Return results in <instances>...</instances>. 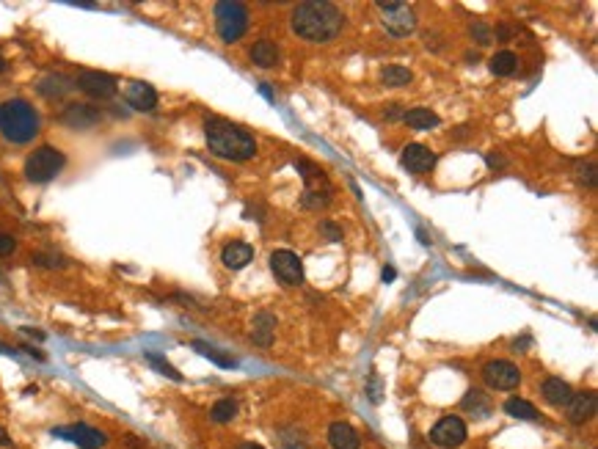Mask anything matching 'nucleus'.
I'll list each match as a JSON object with an SVG mask.
<instances>
[{
	"instance_id": "79ce46f5",
	"label": "nucleus",
	"mask_w": 598,
	"mask_h": 449,
	"mask_svg": "<svg viewBox=\"0 0 598 449\" xmlns=\"http://www.w3.org/2000/svg\"><path fill=\"white\" fill-rule=\"evenodd\" d=\"M0 444H6V447H9V444H11V441H9V435H6V433H3V430H0Z\"/></svg>"
},
{
	"instance_id": "20e7f679",
	"label": "nucleus",
	"mask_w": 598,
	"mask_h": 449,
	"mask_svg": "<svg viewBox=\"0 0 598 449\" xmlns=\"http://www.w3.org/2000/svg\"><path fill=\"white\" fill-rule=\"evenodd\" d=\"M63 165H66V158H63L58 149H53V146H39V149L31 152L28 160H25V177H28L31 182L44 185V182H50V180H56V177L61 174Z\"/></svg>"
},
{
	"instance_id": "c9c22d12",
	"label": "nucleus",
	"mask_w": 598,
	"mask_h": 449,
	"mask_svg": "<svg viewBox=\"0 0 598 449\" xmlns=\"http://www.w3.org/2000/svg\"><path fill=\"white\" fill-rule=\"evenodd\" d=\"M370 400L372 403H378V400H381V391H378V381H375V378L370 381Z\"/></svg>"
},
{
	"instance_id": "473e14b6",
	"label": "nucleus",
	"mask_w": 598,
	"mask_h": 449,
	"mask_svg": "<svg viewBox=\"0 0 598 449\" xmlns=\"http://www.w3.org/2000/svg\"><path fill=\"white\" fill-rule=\"evenodd\" d=\"M320 229L329 234V240H334V243H339V240H342V229H339L336 224H331V221H323V224H320Z\"/></svg>"
},
{
	"instance_id": "39448f33",
	"label": "nucleus",
	"mask_w": 598,
	"mask_h": 449,
	"mask_svg": "<svg viewBox=\"0 0 598 449\" xmlns=\"http://www.w3.org/2000/svg\"><path fill=\"white\" fill-rule=\"evenodd\" d=\"M215 25H218V36L232 44L248 31V9L234 0L215 3Z\"/></svg>"
},
{
	"instance_id": "cd10ccee",
	"label": "nucleus",
	"mask_w": 598,
	"mask_h": 449,
	"mask_svg": "<svg viewBox=\"0 0 598 449\" xmlns=\"http://www.w3.org/2000/svg\"><path fill=\"white\" fill-rule=\"evenodd\" d=\"M193 347H196V353H202L205 358H210V361H215L218 367H224V369H232L237 361L232 358V356H224V353H218V350H212L210 345H205V342H193Z\"/></svg>"
},
{
	"instance_id": "c756f323",
	"label": "nucleus",
	"mask_w": 598,
	"mask_h": 449,
	"mask_svg": "<svg viewBox=\"0 0 598 449\" xmlns=\"http://www.w3.org/2000/svg\"><path fill=\"white\" fill-rule=\"evenodd\" d=\"M33 262L39 267H66V259H63V257H58V254H44V251L33 254Z\"/></svg>"
},
{
	"instance_id": "bb28decb",
	"label": "nucleus",
	"mask_w": 598,
	"mask_h": 449,
	"mask_svg": "<svg viewBox=\"0 0 598 449\" xmlns=\"http://www.w3.org/2000/svg\"><path fill=\"white\" fill-rule=\"evenodd\" d=\"M210 416H212V422H232L234 416H237V403L234 400H218L215 406H212V411H210Z\"/></svg>"
},
{
	"instance_id": "b1692460",
	"label": "nucleus",
	"mask_w": 598,
	"mask_h": 449,
	"mask_svg": "<svg viewBox=\"0 0 598 449\" xmlns=\"http://www.w3.org/2000/svg\"><path fill=\"white\" fill-rule=\"evenodd\" d=\"M505 411H507L510 416H516V419H527V422H535L537 419L535 406L527 403V400H521V397H510V400L505 403Z\"/></svg>"
},
{
	"instance_id": "2f4dec72",
	"label": "nucleus",
	"mask_w": 598,
	"mask_h": 449,
	"mask_svg": "<svg viewBox=\"0 0 598 449\" xmlns=\"http://www.w3.org/2000/svg\"><path fill=\"white\" fill-rule=\"evenodd\" d=\"M469 33H472V39H477L480 44H488L491 36H494V31H491L485 22H475V25L469 28Z\"/></svg>"
},
{
	"instance_id": "393cba45",
	"label": "nucleus",
	"mask_w": 598,
	"mask_h": 449,
	"mask_svg": "<svg viewBox=\"0 0 598 449\" xmlns=\"http://www.w3.org/2000/svg\"><path fill=\"white\" fill-rule=\"evenodd\" d=\"M270 331H273V317H270L268 311H262L257 320H254V331H251V336H254V342L257 345H262V347H268L270 345Z\"/></svg>"
},
{
	"instance_id": "a211bd4d",
	"label": "nucleus",
	"mask_w": 598,
	"mask_h": 449,
	"mask_svg": "<svg viewBox=\"0 0 598 449\" xmlns=\"http://www.w3.org/2000/svg\"><path fill=\"white\" fill-rule=\"evenodd\" d=\"M254 259V248L248 243H229L224 251H221V262L227 267H232V270H240V267H246L248 262Z\"/></svg>"
},
{
	"instance_id": "72a5a7b5",
	"label": "nucleus",
	"mask_w": 598,
	"mask_h": 449,
	"mask_svg": "<svg viewBox=\"0 0 598 449\" xmlns=\"http://www.w3.org/2000/svg\"><path fill=\"white\" fill-rule=\"evenodd\" d=\"M14 248H17V243H14L11 234H0V254H11Z\"/></svg>"
},
{
	"instance_id": "6ab92c4d",
	"label": "nucleus",
	"mask_w": 598,
	"mask_h": 449,
	"mask_svg": "<svg viewBox=\"0 0 598 449\" xmlns=\"http://www.w3.org/2000/svg\"><path fill=\"white\" fill-rule=\"evenodd\" d=\"M460 408L469 411V413L477 416V419H483V416H488V413H491V400L485 397V391H480V388H469V391L463 394V400H460Z\"/></svg>"
},
{
	"instance_id": "aec40b11",
	"label": "nucleus",
	"mask_w": 598,
	"mask_h": 449,
	"mask_svg": "<svg viewBox=\"0 0 598 449\" xmlns=\"http://www.w3.org/2000/svg\"><path fill=\"white\" fill-rule=\"evenodd\" d=\"M540 391H543V397H546L552 406H565V403L571 400V386H568L562 378H546L543 386H540Z\"/></svg>"
},
{
	"instance_id": "4be33fe9",
	"label": "nucleus",
	"mask_w": 598,
	"mask_h": 449,
	"mask_svg": "<svg viewBox=\"0 0 598 449\" xmlns=\"http://www.w3.org/2000/svg\"><path fill=\"white\" fill-rule=\"evenodd\" d=\"M403 119H406V124L413 127V130H433V127H438V116H435L433 110H428V108L408 110Z\"/></svg>"
},
{
	"instance_id": "9d476101",
	"label": "nucleus",
	"mask_w": 598,
	"mask_h": 449,
	"mask_svg": "<svg viewBox=\"0 0 598 449\" xmlns=\"http://www.w3.org/2000/svg\"><path fill=\"white\" fill-rule=\"evenodd\" d=\"M270 267H273L276 279H282L289 287L304 282V265H301V259L292 251H273L270 254Z\"/></svg>"
},
{
	"instance_id": "f03ea898",
	"label": "nucleus",
	"mask_w": 598,
	"mask_h": 449,
	"mask_svg": "<svg viewBox=\"0 0 598 449\" xmlns=\"http://www.w3.org/2000/svg\"><path fill=\"white\" fill-rule=\"evenodd\" d=\"M292 31L306 41H331L342 31V14L334 3H301L292 11Z\"/></svg>"
},
{
	"instance_id": "dca6fc26",
	"label": "nucleus",
	"mask_w": 598,
	"mask_h": 449,
	"mask_svg": "<svg viewBox=\"0 0 598 449\" xmlns=\"http://www.w3.org/2000/svg\"><path fill=\"white\" fill-rule=\"evenodd\" d=\"M63 124H69V127H94V124L100 122V110L97 108H91V105H69L66 110H63L61 116Z\"/></svg>"
},
{
	"instance_id": "423d86ee",
	"label": "nucleus",
	"mask_w": 598,
	"mask_h": 449,
	"mask_svg": "<svg viewBox=\"0 0 598 449\" xmlns=\"http://www.w3.org/2000/svg\"><path fill=\"white\" fill-rule=\"evenodd\" d=\"M378 6H381V11H383V25H386L389 36H394V39H406V36L413 31V25H416V17H413L411 9L403 6V3H378Z\"/></svg>"
},
{
	"instance_id": "f8f14e48",
	"label": "nucleus",
	"mask_w": 598,
	"mask_h": 449,
	"mask_svg": "<svg viewBox=\"0 0 598 449\" xmlns=\"http://www.w3.org/2000/svg\"><path fill=\"white\" fill-rule=\"evenodd\" d=\"M56 435L75 441L81 449H103L105 444H108V435H105L103 430L91 428V425H72V428H61V430H56Z\"/></svg>"
},
{
	"instance_id": "7ed1b4c3",
	"label": "nucleus",
	"mask_w": 598,
	"mask_h": 449,
	"mask_svg": "<svg viewBox=\"0 0 598 449\" xmlns=\"http://www.w3.org/2000/svg\"><path fill=\"white\" fill-rule=\"evenodd\" d=\"M39 113L25 100L0 105V135L11 143H31L39 135Z\"/></svg>"
},
{
	"instance_id": "a878e982",
	"label": "nucleus",
	"mask_w": 598,
	"mask_h": 449,
	"mask_svg": "<svg viewBox=\"0 0 598 449\" xmlns=\"http://www.w3.org/2000/svg\"><path fill=\"white\" fill-rule=\"evenodd\" d=\"M381 83L389 86V88H397V86H408L411 83V72L406 66H386L381 72Z\"/></svg>"
},
{
	"instance_id": "c85d7f7f",
	"label": "nucleus",
	"mask_w": 598,
	"mask_h": 449,
	"mask_svg": "<svg viewBox=\"0 0 598 449\" xmlns=\"http://www.w3.org/2000/svg\"><path fill=\"white\" fill-rule=\"evenodd\" d=\"M66 88H69V83H66V78H61V75H50V78H44V81L39 83V91L41 94H47V97H61Z\"/></svg>"
},
{
	"instance_id": "1a4fd4ad",
	"label": "nucleus",
	"mask_w": 598,
	"mask_h": 449,
	"mask_svg": "<svg viewBox=\"0 0 598 449\" xmlns=\"http://www.w3.org/2000/svg\"><path fill=\"white\" fill-rule=\"evenodd\" d=\"M431 441L447 449L460 447L466 441V422L460 416H444V419H438L433 425V430H431Z\"/></svg>"
},
{
	"instance_id": "ddd939ff",
	"label": "nucleus",
	"mask_w": 598,
	"mask_h": 449,
	"mask_svg": "<svg viewBox=\"0 0 598 449\" xmlns=\"http://www.w3.org/2000/svg\"><path fill=\"white\" fill-rule=\"evenodd\" d=\"M403 165L408 168V171H413V174H425V171H431L435 165V155L425 146V143H408L406 149H403Z\"/></svg>"
},
{
	"instance_id": "f704fd0d",
	"label": "nucleus",
	"mask_w": 598,
	"mask_h": 449,
	"mask_svg": "<svg viewBox=\"0 0 598 449\" xmlns=\"http://www.w3.org/2000/svg\"><path fill=\"white\" fill-rule=\"evenodd\" d=\"M510 33H513V28H507V25H496V39H502V41L513 39Z\"/></svg>"
},
{
	"instance_id": "a19ab883",
	"label": "nucleus",
	"mask_w": 598,
	"mask_h": 449,
	"mask_svg": "<svg viewBox=\"0 0 598 449\" xmlns=\"http://www.w3.org/2000/svg\"><path fill=\"white\" fill-rule=\"evenodd\" d=\"M237 449H265V447H259V444H240Z\"/></svg>"
},
{
	"instance_id": "f3484780",
	"label": "nucleus",
	"mask_w": 598,
	"mask_h": 449,
	"mask_svg": "<svg viewBox=\"0 0 598 449\" xmlns=\"http://www.w3.org/2000/svg\"><path fill=\"white\" fill-rule=\"evenodd\" d=\"M329 441L334 449H359L361 447V435L345 425V422H334L329 428Z\"/></svg>"
},
{
	"instance_id": "9b49d317",
	"label": "nucleus",
	"mask_w": 598,
	"mask_h": 449,
	"mask_svg": "<svg viewBox=\"0 0 598 449\" xmlns=\"http://www.w3.org/2000/svg\"><path fill=\"white\" fill-rule=\"evenodd\" d=\"M75 86L86 91L88 97H97V100H108L116 94V78L113 75H105V72H81L75 78Z\"/></svg>"
},
{
	"instance_id": "5701e85b",
	"label": "nucleus",
	"mask_w": 598,
	"mask_h": 449,
	"mask_svg": "<svg viewBox=\"0 0 598 449\" xmlns=\"http://www.w3.org/2000/svg\"><path fill=\"white\" fill-rule=\"evenodd\" d=\"M516 66H518V56L516 53H510V50H502V53H496L494 58H491V72H494V75H502V78L513 75Z\"/></svg>"
},
{
	"instance_id": "e433bc0d",
	"label": "nucleus",
	"mask_w": 598,
	"mask_h": 449,
	"mask_svg": "<svg viewBox=\"0 0 598 449\" xmlns=\"http://www.w3.org/2000/svg\"><path fill=\"white\" fill-rule=\"evenodd\" d=\"M530 342H532V336H521V339H516V342H513V347H516V350H527V347H530Z\"/></svg>"
},
{
	"instance_id": "f257e3e1",
	"label": "nucleus",
	"mask_w": 598,
	"mask_h": 449,
	"mask_svg": "<svg viewBox=\"0 0 598 449\" xmlns=\"http://www.w3.org/2000/svg\"><path fill=\"white\" fill-rule=\"evenodd\" d=\"M205 133H207L210 152L218 155V158H224V160L243 163V160H251L257 155L254 135L248 130H243V127L227 122V119H207Z\"/></svg>"
},
{
	"instance_id": "0eeeda50",
	"label": "nucleus",
	"mask_w": 598,
	"mask_h": 449,
	"mask_svg": "<svg viewBox=\"0 0 598 449\" xmlns=\"http://www.w3.org/2000/svg\"><path fill=\"white\" fill-rule=\"evenodd\" d=\"M298 171L304 174V180H306V196H304V205H326L331 199V185L329 180H326V174L320 171V168H314L311 163H306V160H298Z\"/></svg>"
},
{
	"instance_id": "4468645a",
	"label": "nucleus",
	"mask_w": 598,
	"mask_h": 449,
	"mask_svg": "<svg viewBox=\"0 0 598 449\" xmlns=\"http://www.w3.org/2000/svg\"><path fill=\"white\" fill-rule=\"evenodd\" d=\"M124 100H127V105L130 108H135V110H155V105H158V91L149 86V83L144 81H133L130 86H127V91H124Z\"/></svg>"
},
{
	"instance_id": "7c9ffc66",
	"label": "nucleus",
	"mask_w": 598,
	"mask_h": 449,
	"mask_svg": "<svg viewBox=\"0 0 598 449\" xmlns=\"http://www.w3.org/2000/svg\"><path fill=\"white\" fill-rule=\"evenodd\" d=\"M146 358H149V361L155 364V369H160L163 375H168L171 381H182V375H180L177 369H171V364H168L165 358H160V356H155V353H146Z\"/></svg>"
},
{
	"instance_id": "37998d69",
	"label": "nucleus",
	"mask_w": 598,
	"mask_h": 449,
	"mask_svg": "<svg viewBox=\"0 0 598 449\" xmlns=\"http://www.w3.org/2000/svg\"><path fill=\"white\" fill-rule=\"evenodd\" d=\"M0 353H9V356H11V350H9V347H3V345H0Z\"/></svg>"
},
{
	"instance_id": "412c9836",
	"label": "nucleus",
	"mask_w": 598,
	"mask_h": 449,
	"mask_svg": "<svg viewBox=\"0 0 598 449\" xmlns=\"http://www.w3.org/2000/svg\"><path fill=\"white\" fill-rule=\"evenodd\" d=\"M251 61L257 63V66H262V69L276 66V61H279V47L273 41H257L251 47Z\"/></svg>"
},
{
	"instance_id": "c03bdc74",
	"label": "nucleus",
	"mask_w": 598,
	"mask_h": 449,
	"mask_svg": "<svg viewBox=\"0 0 598 449\" xmlns=\"http://www.w3.org/2000/svg\"><path fill=\"white\" fill-rule=\"evenodd\" d=\"M3 69H6V61H3V58H0V72H3Z\"/></svg>"
},
{
	"instance_id": "4c0bfd02",
	"label": "nucleus",
	"mask_w": 598,
	"mask_h": 449,
	"mask_svg": "<svg viewBox=\"0 0 598 449\" xmlns=\"http://www.w3.org/2000/svg\"><path fill=\"white\" fill-rule=\"evenodd\" d=\"M381 276H383V282H386V284H392L394 282V267H383V273H381Z\"/></svg>"
},
{
	"instance_id": "2eb2a0df",
	"label": "nucleus",
	"mask_w": 598,
	"mask_h": 449,
	"mask_svg": "<svg viewBox=\"0 0 598 449\" xmlns=\"http://www.w3.org/2000/svg\"><path fill=\"white\" fill-rule=\"evenodd\" d=\"M565 413H568V419L574 422V425H584V422H590L593 416H596V394L593 391H587V394H571V400L565 403Z\"/></svg>"
},
{
	"instance_id": "ea45409f",
	"label": "nucleus",
	"mask_w": 598,
	"mask_h": 449,
	"mask_svg": "<svg viewBox=\"0 0 598 449\" xmlns=\"http://www.w3.org/2000/svg\"><path fill=\"white\" fill-rule=\"evenodd\" d=\"M259 94H262V97H268V100H273V91H270L268 86H259Z\"/></svg>"
},
{
	"instance_id": "6e6552de",
	"label": "nucleus",
	"mask_w": 598,
	"mask_h": 449,
	"mask_svg": "<svg viewBox=\"0 0 598 449\" xmlns=\"http://www.w3.org/2000/svg\"><path fill=\"white\" fill-rule=\"evenodd\" d=\"M483 381L488 388H496V391H510L521 383V372H518L516 364L510 361H488L483 367Z\"/></svg>"
},
{
	"instance_id": "58836bf2",
	"label": "nucleus",
	"mask_w": 598,
	"mask_h": 449,
	"mask_svg": "<svg viewBox=\"0 0 598 449\" xmlns=\"http://www.w3.org/2000/svg\"><path fill=\"white\" fill-rule=\"evenodd\" d=\"M22 334H28V336H33V339H44V334L36 331V328H22Z\"/></svg>"
}]
</instances>
